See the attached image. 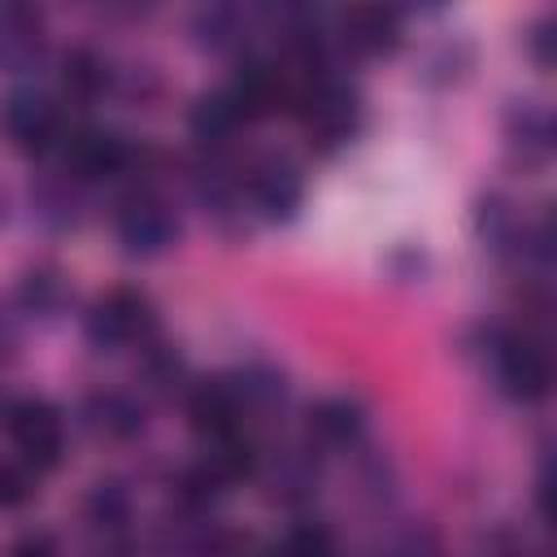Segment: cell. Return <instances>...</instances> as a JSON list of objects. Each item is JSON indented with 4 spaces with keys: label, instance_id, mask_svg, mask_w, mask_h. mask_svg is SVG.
Returning a JSON list of instances; mask_svg holds the SVG:
<instances>
[{
    "label": "cell",
    "instance_id": "obj_1",
    "mask_svg": "<svg viewBox=\"0 0 557 557\" xmlns=\"http://www.w3.org/2000/svg\"><path fill=\"white\" fill-rule=\"evenodd\" d=\"M4 426H9V440L17 448V461L30 466L35 474L52 470L65 453V422H61V409L48 405V400H13L4 409Z\"/></svg>",
    "mask_w": 557,
    "mask_h": 557
},
{
    "label": "cell",
    "instance_id": "obj_2",
    "mask_svg": "<svg viewBox=\"0 0 557 557\" xmlns=\"http://www.w3.org/2000/svg\"><path fill=\"white\" fill-rule=\"evenodd\" d=\"M0 131H4V139H9L17 152H26V157H48V152H57L61 139H65V117H61V109H57L48 96L17 87V91H9V96L0 100Z\"/></svg>",
    "mask_w": 557,
    "mask_h": 557
},
{
    "label": "cell",
    "instance_id": "obj_3",
    "mask_svg": "<svg viewBox=\"0 0 557 557\" xmlns=\"http://www.w3.org/2000/svg\"><path fill=\"white\" fill-rule=\"evenodd\" d=\"M152 305H148V296L144 292H135V287H113V292H104L96 305H91V313H87V344L91 348H100V352H113V348H126V344H135V339H144L148 331H152Z\"/></svg>",
    "mask_w": 557,
    "mask_h": 557
},
{
    "label": "cell",
    "instance_id": "obj_4",
    "mask_svg": "<svg viewBox=\"0 0 557 557\" xmlns=\"http://www.w3.org/2000/svg\"><path fill=\"white\" fill-rule=\"evenodd\" d=\"M492 370H496L500 387L522 405L548 396V357L531 335L496 331L492 335Z\"/></svg>",
    "mask_w": 557,
    "mask_h": 557
},
{
    "label": "cell",
    "instance_id": "obj_5",
    "mask_svg": "<svg viewBox=\"0 0 557 557\" xmlns=\"http://www.w3.org/2000/svg\"><path fill=\"white\" fill-rule=\"evenodd\" d=\"M57 152H61V165L78 183H100V178H113L131 165V144L117 131H100V126L65 131Z\"/></svg>",
    "mask_w": 557,
    "mask_h": 557
},
{
    "label": "cell",
    "instance_id": "obj_6",
    "mask_svg": "<svg viewBox=\"0 0 557 557\" xmlns=\"http://www.w3.org/2000/svg\"><path fill=\"white\" fill-rule=\"evenodd\" d=\"M174 235H178V218H174V209L161 196H152V191L126 196V205L117 213V239H122L126 252L152 257V252L170 248Z\"/></svg>",
    "mask_w": 557,
    "mask_h": 557
},
{
    "label": "cell",
    "instance_id": "obj_7",
    "mask_svg": "<svg viewBox=\"0 0 557 557\" xmlns=\"http://www.w3.org/2000/svg\"><path fill=\"white\" fill-rule=\"evenodd\" d=\"M187 422L205 444L239 435L244 431V387H235L226 379L196 383L187 396Z\"/></svg>",
    "mask_w": 557,
    "mask_h": 557
},
{
    "label": "cell",
    "instance_id": "obj_8",
    "mask_svg": "<svg viewBox=\"0 0 557 557\" xmlns=\"http://www.w3.org/2000/svg\"><path fill=\"white\" fill-rule=\"evenodd\" d=\"M244 191L265 218H287L300 205V170L287 157H261L244 170Z\"/></svg>",
    "mask_w": 557,
    "mask_h": 557
},
{
    "label": "cell",
    "instance_id": "obj_9",
    "mask_svg": "<svg viewBox=\"0 0 557 557\" xmlns=\"http://www.w3.org/2000/svg\"><path fill=\"white\" fill-rule=\"evenodd\" d=\"M339 39L357 57L392 52L400 39V17H396V9H348L339 17Z\"/></svg>",
    "mask_w": 557,
    "mask_h": 557
},
{
    "label": "cell",
    "instance_id": "obj_10",
    "mask_svg": "<svg viewBox=\"0 0 557 557\" xmlns=\"http://www.w3.org/2000/svg\"><path fill=\"white\" fill-rule=\"evenodd\" d=\"M187 126H191V139H196L209 157H218V152L235 139V131L244 126V117H239V109L231 104V96L218 87V91H209V96H200V100L191 104Z\"/></svg>",
    "mask_w": 557,
    "mask_h": 557
},
{
    "label": "cell",
    "instance_id": "obj_11",
    "mask_svg": "<svg viewBox=\"0 0 557 557\" xmlns=\"http://www.w3.org/2000/svg\"><path fill=\"white\" fill-rule=\"evenodd\" d=\"M309 426H313V435L326 440V444H348V440L361 431V409L348 405V400H322V405L313 409Z\"/></svg>",
    "mask_w": 557,
    "mask_h": 557
},
{
    "label": "cell",
    "instance_id": "obj_12",
    "mask_svg": "<svg viewBox=\"0 0 557 557\" xmlns=\"http://www.w3.org/2000/svg\"><path fill=\"white\" fill-rule=\"evenodd\" d=\"M61 83H65V91L70 96H83V100H91L100 87H104V61L96 57V52H70L65 57V74H61Z\"/></svg>",
    "mask_w": 557,
    "mask_h": 557
},
{
    "label": "cell",
    "instance_id": "obj_13",
    "mask_svg": "<svg viewBox=\"0 0 557 557\" xmlns=\"http://www.w3.org/2000/svg\"><path fill=\"white\" fill-rule=\"evenodd\" d=\"M274 557H335V540L326 527H313V522H300L283 535L278 553Z\"/></svg>",
    "mask_w": 557,
    "mask_h": 557
},
{
    "label": "cell",
    "instance_id": "obj_14",
    "mask_svg": "<svg viewBox=\"0 0 557 557\" xmlns=\"http://www.w3.org/2000/svg\"><path fill=\"white\" fill-rule=\"evenodd\" d=\"M35 470L30 466H22V461H4L0 466V509H17V505H26L30 500V492H35Z\"/></svg>",
    "mask_w": 557,
    "mask_h": 557
},
{
    "label": "cell",
    "instance_id": "obj_15",
    "mask_svg": "<svg viewBox=\"0 0 557 557\" xmlns=\"http://www.w3.org/2000/svg\"><path fill=\"white\" fill-rule=\"evenodd\" d=\"M87 513L96 527H122L126 522V492L117 483H100L87 500Z\"/></svg>",
    "mask_w": 557,
    "mask_h": 557
},
{
    "label": "cell",
    "instance_id": "obj_16",
    "mask_svg": "<svg viewBox=\"0 0 557 557\" xmlns=\"http://www.w3.org/2000/svg\"><path fill=\"white\" fill-rule=\"evenodd\" d=\"M100 426H104L109 435H135V431L144 426V413H139L126 396H104V400H100Z\"/></svg>",
    "mask_w": 557,
    "mask_h": 557
},
{
    "label": "cell",
    "instance_id": "obj_17",
    "mask_svg": "<svg viewBox=\"0 0 557 557\" xmlns=\"http://www.w3.org/2000/svg\"><path fill=\"white\" fill-rule=\"evenodd\" d=\"M9 557H57V544H52L48 531H30V535H22V540L13 544Z\"/></svg>",
    "mask_w": 557,
    "mask_h": 557
}]
</instances>
